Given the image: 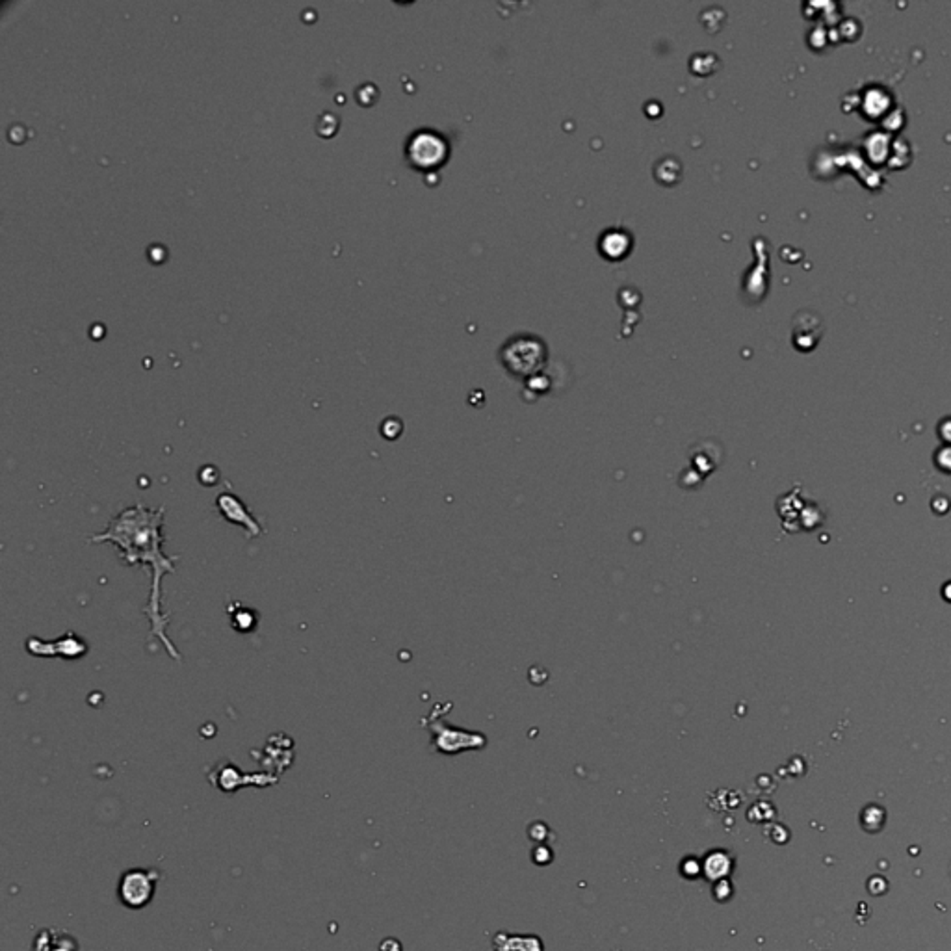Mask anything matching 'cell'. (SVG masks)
<instances>
[{"mask_svg":"<svg viewBox=\"0 0 951 951\" xmlns=\"http://www.w3.org/2000/svg\"><path fill=\"white\" fill-rule=\"evenodd\" d=\"M164 513L165 508H145L144 503L123 509L117 517L110 520L108 528L103 533L91 535L90 543H110L119 550L127 565H144L151 567L149 600L144 613L151 623V636L160 639L173 660H182L180 653L168 638L170 613L162 609V578L175 573L179 559L162 552L164 543Z\"/></svg>","mask_w":951,"mask_h":951,"instance_id":"obj_1","label":"cell"},{"mask_svg":"<svg viewBox=\"0 0 951 951\" xmlns=\"http://www.w3.org/2000/svg\"><path fill=\"white\" fill-rule=\"evenodd\" d=\"M160 879V872L156 870H144V868H132L129 872L121 875L119 885H117V897L127 909H144L149 905L155 897L156 882Z\"/></svg>","mask_w":951,"mask_h":951,"instance_id":"obj_2","label":"cell"},{"mask_svg":"<svg viewBox=\"0 0 951 951\" xmlns=\"http://www.w3.org/2000/svg\"><path fill=\"white\" fill-rule=\"evenodd\" d=\"M26 650L32 656L37 658H67V660H78V658L84 656L88 650H90V645L84 641L82 638H78L76 634L73 632H65L62 638L54 639V641H41L37 638H32L26 641Z\"/></svg>","mask_w":951,"mask_h":951,"instance_id":"obj_3","label":"cell"},{"mask_svg":"<svg viewBox=\"0 0 951 951\" xmlns=\"http://www.w3.org/2000/svg\"><path fill=\"white\" fill-rule=\"evenodd\" d=\"M503 363L515 374H530L544 359V348L539 340L515 339L503 348Z\"/></svg>","mask_w":951,"mask_h":951,"instance_id":"obj_4","label":"cell"},{"mask_svg":"<svg viewBox=\"0 0 951 951\" xmlns=\"http://www.w3.org/2000/svg\"><path fill=\"white\" fill-rule=\"evenodd\" d=\"M216 509L219 511V515L225 518V520H229L231 524H236L240 528L245 530V537L253 539L262 535V526L257 518L253 517V513L250 511V508L242 502L240 496H236L231 491H225V493H219L218 498H216Z\"/></svg>","mask_w":951,"mask_h":951,"instance_id":"obj_5","label":"cell"},{"mask_svg":"<svg viewBox=\"0 0 951 951\" xmlns=\"http://www.w3.org/2000/svg\"><path fill=\"white\" fill-rule=\"evenodd\" d=\"M409 153L419 168H433L446 158L448 145L444 144L443 138L435 132H420L413 138Z\"/></svg>","mask_w":951,"mask_h":951,"instance_id":"obj_6","label":"cell"},{"mask_svg":"<svg viewBox=\"0 0 951 951\" xmlns=\"http://www.w3.org/2000/svg\"><path fill=\"white\" fill-rule=\"evenodd\" d=\"M210 781L214 782V786H218L223 792H234V790H238V788L245 786V784H253V782L259 784V786L275 784L277 778H269L268 775H257V777L242 775V771L236 769V766H233V764H219L214 771L210 773Z\"/></svg>","mask_w":951,"mask_h":951,"instance_id":"obj_7","label":"cell"},{"mask_svg":"<svg viewBox=\"0 0 951 951\" xmlns=\"http://www.w3.org/2000/svg\"><path fill=\"white\" fill-rule=\"evenodd\" d=\"M231 619H233L234 630H238V632L242 634H247L251 632V630H255L257 621H259L257 612H253L251 608H240V604H236V613H233Z\"/></svg>","mask_w":951,"mask_h":951,"instance_id":"obj_8","label":"cell"},{"mask_svg":"<svg viewBox=\"0 0 951 951\" xmlns=\"http://www.w3.org/2000/svg\"><path fill=\"white\" fill-rule=\"evenodd\" d=\"M50 951H78V944L71 935H60L54 936V942H52V950Z\"/></svg>","mask_w":951,"mask_h":951,"instance_id":"obj_9","label":"cell"}]
</instances>
